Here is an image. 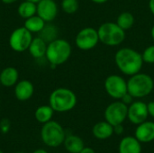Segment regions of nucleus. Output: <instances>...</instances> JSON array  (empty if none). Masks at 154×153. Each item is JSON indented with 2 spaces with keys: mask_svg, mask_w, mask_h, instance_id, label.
<instances>
[{
  "mask_svg": "<svg viewBox=\"0 0 154 153\" xmlns=\"http://www.w3.org/2000/svg\"><path fill=\"white\" fill-rule=\"evenodd\" d=\"M116 23L123 30H129L133 27L134 23V16L130 12H123L118 15L116 19Z\"/></svg>",
  "mask_w": 154,
  "mask_h": 153,
  "instance_id": "5701e85b",
  "label": "nucleus"
},
{
  "mask_svg": "<svg viewBox=\"0 0 154 153\" xmlns=\"http://www.w3.org/2000/svg\"><path fill=\"white\" fill-rule=\"evenodd\" d=\"M32 153H48L45 150H43V149H38V150H36V151H34Z\"/></svg>",
  "mask_w": 154,
  "mask_h": 153,
  "instance_id": "f704fd0d",
  "label": "nucleus"
},
{
  "mask_svg": "<svg viewBox=\"0 0 154 153\" xmlns=\"http://www.w3.org/2000/svg\"><path fill=\"white\" fill-rule=\"evenodd\" d=\"M45 24H46V22L42 18H41L39 15L35 14L32 17L25 19L23 26L32 33H34V32L39 33L44 28Z\"/></svg>",
  "mask_w": 154,
  "mask_h": 153,
  "instance_id": "aec40b11",
  "label": "nucleus"
},
{
  "mask_svg": "<svg viewBox=\"0 0 154 153\" xmlns=\"http://www.w3.org/2000/svg\"><path fill=\"white\" fill-rule=\"evenodd\" d=\"M99 42L97 30L93 27H85L81 29L76 38V46L82 50H89L94 49Z\"/></svg>",
  "mask_w": 154,
  "mask_h": 153,
  "instance_id": "9d476101",
  "label": "nucleus"
},
{
  "mask_svg": "<svg viewBox=\"0 0 154 153\" xmlns=\"http://www.w3.org/2000/svg\"><path fill=\"white\" fill-rule=\"evenodd\" d=\"M119 153H142L141 142L133 136L123 138L118 147Z\"/></svg>",
  "mask_w": 154,
  "mask_h": 153,
  "instance_id": "2eb2a0df",
  "label": "nucleus"
},
{
  "mask_svg": "<svg viewBox=\"0 0 154 153\" xmlns=\"http://www.w3.org/2000/svg\"><path fill=\"white\" fill-rule=\"evenodd\" d=\"M4 4H5V5H11V4H14V3H15L16 1H18V0H1Z\"/></svg>",
  "mask_w": 154,
  "mask_h": 153,
  "instance_id": "473e14b6",
  "label": "nucleus"
},
{
  "mask_svg": "<svg viewBox=\"0 0 154 153\" xmlns=\"http://www.w3.org/2000/svg\"><path fill=\"white\" fill-rule=\"evenodd\" d=\"M79 153H96L95 151L92 149V148H89V147H84V149L80 151Z\"/></svg>",
  "mask_w": 154,
  "mask_h": 153,
  "instance_id": "7c9ffc66",
  "label": "nucleus"
},
{
  "mask_svg": "<svg viewBox=\"0 0 154 153\" xmlns=\"http://www.w3.org/2000/svg\"><path fill=\"white\" fill-rule=\"evenodd\" d=\"M41 137L45 145L52 148L61 145L66 138L63 127L55 121H49L43 124L41 131Z\"/></svg>",
  "mask_w": 154,
  "mask_h": 153,
  "instance_id": "423d86ee",
  "label": "nucleus"
},
{
  "mask_svg": "<svg viewBox=\"0 0 154 153\" xmlns=\"http://www.w3.org/2000/svg\"><path fill=\"white\" fill-rule=\"evenodd\" d=\"M36 12H37L36 3H33V2H31L28 0L22 2L17 8L18 14L23 19H27L29 17L35 15Z\"/></svg>",
  "mask_w": 154,
  "mask_h": 153,
  "instance_id": "412c9836",
  "label": "nucleus"
},
{
  "mask_svg": "<svg viewBox=\"0 0 154 153\" xmlns=\"http://www.w3.org/2000/svg\"><path fill=\"white\" fill-rule=\"evenodd\" d=\"M71 51L72 48L68 41L57 38L48 43L45 57L51 66L56 67L65 63L69 59Z\"/></svg>",
  "mask_w": 154,
  "mask_h": 153,
  "instance_id": "f03ea898",
  "label": "nucleus"
},
{
  "mask_svg": "<svg viewBox=\"0 0 154 153\" xmlns=\"http://www.w3.org/2000/svg\"><path fill=\"white\" fill-rule=\"evenodd\" d=\"M149 8L154 15V0H149Z\"/></svg>",
  "mask_w": 154,
  "mask_h": 153,
  "instance_id": "2f4dec72",
  "label": "nucleus"
},
{
  "mask_svg": "<svg viewBox=\"0 0 154 153\" xmlns=\"http://www.w3.org/2000/svg\"><path fill=\"white\" fill-rule=\"evenodd\" d=\"M32 34L24 26L14 29L9 37V46L16 52L27 50L33 39Z\"/></svg>",
  "mask_w": 154,
  "mask_h": 153,
  "instance_id": "0eeeda50",
  "label": "nucleus"
},
{
  "mask_svg": "<svg viewBox=\"0 0 154 153\" xmlns=\"http://www.w3.org/2000/svg\"><path fill=\"white\" fill-rule=\"evenodd\" d=\"M19 79V72L14 67H6L0 73V83L5 87L15 86Z\"/></svg>",
  "mask_w": 154,
  "mask_h": 153,
  "instance_id": "dca6fc26",
  "label": "nucleus"
},
{
  "mask_svg": "<svg viewBox=\"0 0 154 153\" xmlns=\"http://www.w3.org/2000/svg\"><path fill=\"white\" fill-rule=\"evenodd\" d=\"M151 35H152V38L154 41V25L152 27V30H151Z\"/></svg>",
  "mask_w": 154,
  "mask_h": 153,
  "instance_id": "c9c22d12",
  "label": "nucleus"
},
{
  "mask_svg": "<svg viewBox=\"0 0 154 153\" xmlns=\"http://www.w3.org/2000/svg\"><path fill=\"white\" fill-rule=\"evenodd\" d=\"M117 69L125 75L133 76L139 73L143 65V56L136 50L125 47L118 50L115 55Z\"/></svg>",
  "mask_w": 154,
  "mask_h": 153,
  "instance_id": "f257e3e1",
  "label": "nucleus"
},
{
  "mask_svg": "<svg viewBox=\"0 0 154 153\" xmlns=\"http://www.w3.org/2000/svg\"><path fill=\"white\" fill-rule=\"evenodd\" d=\"M53 114H54V110L52 109V107L50 105L49 106H41L35 110L34 116H35V119L39 123L46 124L51 120Z\"/></svg>",
  "mask_w": 154,
  "mask_h": 153,
  "instance_id": "4be33fe9",
  "label": "nucleus"
},
{
  "mask_svg": "<svg viewBox=\"0 0 154 153\" xmlns=\"http://www.w3.org/2000/svg\"><path fill=\"white\" fill-rule=\"evenodd\" d=\"M79 4L78 0H62L61 1V9L63 12L69 14H72L79 10Z\"/></svg>",
  "mask_w": 154,
  "mask_h": 153,
  "instance_id": "393cba45",
  "label": "nucleus"
},
{
  "mask_svg": "<svg viewBox=\"0 0 154 153\" xmlns=\"http://www.w3.org/2000/svg\"><path fill=\"white\" fill-rule=\"evenodd\" d=\"M0 153H4V152H3V151H2L0 150Z\"/></svg>",
  "mask_w": 154,
  "mask_h": 153,
  "instance_id": "4c0bfd02",
  "label": "nucleus"
},
{
  "mask_svg": "<svg viewBox=\"0 0 154 153\" xmlns=\"http://www.w3.org/2000/svg\"><path fill=\"white\" fill-rule=\"evenodd\" d=\"M34 93L33 84L27 79L18 81L14 86V95L19 101L29 100Z\"/></svg>",
  "mask_w": 154,
  "mask_h": 153,
  "instance_id": "4468645a",
  "label": "nucleus"
},
{
  "mask_svg": "<svg viewBox=\"0 0 154 153\" xmlns=\"http://www.w3.org/2000/svg\"><path fill=\"white\" fill-rule=\"evenodd\" d=\"M134 134L135 138L141 143H147L154 141V122L146 120L138 124Z\"/></svg>",
  "mask_w": 154,
  "mask_h": 153,
  "instance_id": "ddd939ff",
  "label": "nucleus"
},
{
  "mask_svg": "<svg viewBox=\"0 0 154 153\" xmlns=\"http://www.w3.org/2000/svg\"><path fill=\"white\" fill-rule=\"evenodd\" d=\"M47 45L48 43L40 36L35 37L32 39L28 50L32 57L34 59H41L45 56L46 50H47Z\"/></svg>",
  "mask_w": 154,
  "mask_h": 153,
  "instance_id": "a211bd4d",
  "label": "nucleus"
},
{
  "mask_svg": "<svg viewBox=\"0 0 154 153\" xmlns=\"http://www.w3.org/2000/svg\"><path fill=\"white\" fill-rule=\"evenodd\" d=\"M97 33L99 41L111 47L120 45L125 39V31L123 30L116 22H106L102 23L97 29Z\"/></svg>",
  "mask_w": 154,
  "mask_h": 153,
  "instance_id": "39448f33",
  "label": "nucleus"
},
{
  "mask_svg": "<svg viewBox=\"0 0 154 153\" xmlns=\"http://www.w3.org/2000/svg\"><path fill=\"white\" fill-rule=\"evenodd\" d=\"M154 88L152 78L145 73H136L127 80L128 93L134 98H143L150 95Z\"/></svg>",
  "mask_w": 154,
  "mask_h": 153,
  "instance_id": "20e7f679",
  "label": "nucleus"
},
{
  "mask_svg": "<svg viewBox=\"0 0 154 153\" xmlns=\"http://www.w3.org/2000/svg\"><path fill=\"white\" fill-rule=\"evenodd\" d=\"M40 37L42 38L47 43L57 39L58 36V29L52 24H45L44 28L39 32Z\"/></svg>",
  "mask_w": 154,
  "mask_h": 153,
  "instance_id": "b1692460",
  "label": "nucleus"
},
{
  "mask_svg": "<svg viewBox=\"0 0 154 153\" xmlns=\"http://www.w3.org/2000/svg\"><path fill=\"white\" fill-rule=\"evenodd\" d=\"M36 14L46 23L52 22L58 14V5L54 0H41L37 4Z\"/></svg>",
  "mask_w": 154,
  "mask_h": 153,
  "instance_id": "f8f14e48",
  "label": "nucleus"
},
{
  "mask_svg": "<svg viewBox=\"0 0 154 153\" xmlns=\"http://www.w3.org/2000/svg\"><path fill=\"white\" fill-rule=\"evenodd\" d=\"M28 1H31V2H33V3H38L39 1H41V0H28Z\"/></svg>",
  "mask_w": 154,
  "mask_h": 153,
  "instance_id": "e433bc0d",
  "label": "nucleus"
},
{
  "mask_svg": "<svg viewBox=\"0 0 154 153\" xmlns=\"http://www.w3.org/2000/svg\"><path fill=\"white\" fill-rule=\"evenodd\" d=\"M106 92L114 99H121L127 92V81L119 75L108 76L104 83Z\"/></svg>",
  "mask_w": 154,
  "mask_h": 153,
  "instance_id": "6e6552de",
  "label": "nucleus"
},
{
  "mask_svg": "<svg viewBox=\"0 0 154 153\" xmlns=\"http://www.w3.org/2000/svg\"><path fill=\"white\" fill-rule=\"evenodd\" d=\"M124 131H125V129H124L123 124H117V125H115V126H114V133H116V134H117V135L123 134Z\"/></svg>",
  "mask_w": 154,
  "mask_h": 153,
  "instance_id": "c85d7f7f",
  "label": "nucleus"
},
{
  "mask_svg": "<svg viewBox=\"0 0 154 153\" xmlns=\"http://www.w3.org/2000/svg\"><path fill=\"white\" fill-rule=\"evenodd\" d=\"M149 116L147 104L142 101L133 102L128 106L127 118L134 124H140L147 120Z\"/></svg>",
  "mask_w": 154,
  "mask_h": 153,
  "instance_id": "9b49d317",
  "label": "nucleus"
},
{
  "mask_svg": "<svg viewBox=\"0 0 154 153\" xmlns=\"http://www.w3.org/2000/svg\"><path fill=\"white\" fill-rule=\"evenodd\" d=\"M94 137L99 140H106L114 134V126L106 121L97 123L92 129Z\"/></svg>",
  "mask_w": 154,
  "mask_h": 153,
  "instance_id": "f3484780",
  "label": "nucleus"
},
{
  "mask_svg": "<svg viewBox=\"0 0 154 153\" xmlns=\"http://www.w3.org/2000/svg\"><path fill=\"white\" fill-rule=\"evenodd\" d=\"M93 3H95V4H98V5H101V4H105V3H106L108 0H91Z\"/></svg>",
  "mask_w": 154,
  "mask_h": 153,
  "instance_id": "72a5a7b5",
  "label": "nucleus"
},
{
  "mask_svg": "<svg viewBox=\"0 0 154 153\" xmlns=\"http://www.w3.org/2000/svg\"><path fill=\"white\" fill-rule=\"evenodd\" d=\"M16 153H23V152H16Z\"/></svg>",
  "mask_w": 154,
  "mask_h": 153,
  "instance_id": "58836bf2",
  "label": "nucleus"
},
{
  "mask_svg": "<svg viewBox=\"0 0 154 153\" xmlns=\"http://www.w3.org/2000/svg\"><path fill=\"white\" fill-rule=\"evenodd\" d=\"M128 106L122 101L113 102L107 106L105 110L104 116L106 122H108L113 126L121 124L127 118Z\"/></svg>",
  "mask_w": 154,
  "mask_h": 153,
  "instance_id": "1a4fd4ad",
  "label": "nucleus"
},
{
  "mask_svg": "<svg viewBox=\"0 0 154 153\" xmlns=\"http://www.w3.org/2000/svg\"><path fill=\"white\" fill-rule=\"evenodd\" d=\"M142 56H143V62L148 64H154V45L147 47L143 50Z\"/></svg>",
  "mask_w": 154,
  "mask_h": 153,
  "instance_id": "a878e982",
  "label": "nucleus"
},
{
  "mask_svg": "<svg viewBox=\"0 0 154 153\" xmlns=\"http://www.w3.org/2000/svg\"><path fill=\"white\" fill-rule=\"evenodd\" d=\"M49 103L54 112H69L76 106L77 96L69 88L59 87L53 90L50 95Z\"/></svg>",
  "mask_w": 154,
  "mask_h": 153,
  "instance_id": "7ed1b4c3",
  "label": "nucleus"
},
{
  "mask_svg": "<svg viewBox=\"0 0 154 153\" xmlns=\"http://www.w3.org/2000/svg\"><path fill=\"white\" fill-rule=\"evenodd\" d=\"M10 121L8 119H3L0 122V131L3 133H8V131L10 130Z\"/></svg>",
  "mask_w": 154,
  "mask_h": 153,
  "instance_id": "bb28decb",
  "label": "nucleus"
},
{
  "mask_svg": "<svg viewBox=\"0 0 154 153\" xmlns=\"http://www.w3.org/2000/svg\"><path fill=\"white\" fill-rule=\"evenodd\" d=\"M147 108H148V113L149 115L154 118V101H152L147 104Z\"/></svg>",
  "mask_w": 154,
  "mask_h": 153,
  "instance_id": "c756f323",
  "label": "nucleus"
},
{
  "mask_svg": "<svg viewBox=\"0 0 154 153\" xmlns=\"http://www.w3.org/2000/svg\"><path fill=\"white\" fill-rule=\"evenodd\" d=\"M120 100H121L123 103H125V105L130 106V105L134 102V101H133V100H134V97H133V96H131V95L127 92V93H126V94H125V96H124Z\"/></svg>",
  "mask_w": 154,
  "mask_h": 153,
  "instance_id": "cd10ccee",
  "label": "nucleus"
},
{
  "mask_svg": "<svg viewBox=\"0 0 154 153\" xmlns=\"http://www.w3.org/2000/svg\"><path fill=\"white\" fill-rule=\"evenodd\" d=\"M65 149L69 153H79L84 149L83 140L77 135H69L64 141Z\"/></svg>",
  "mask_w": 154,
  "mask_h": 153,
  "instance_id": "6ab92c4d",
  "label": "nucleus"
}]
</instances>
